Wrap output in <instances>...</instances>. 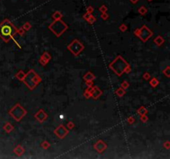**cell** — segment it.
<instances>
[{
  "label": "cell",
  "instance_id": "1",
  "mask_svg": "<svg viewBox=\"0 0 170 159\" xmlns=\"http://www.w3.org/2000/svg\"><path fill=\"white\" fill-rule=\"evenodd\" d=\"M15 33V27L9 21H5L0 25V37L5 41H9Z\"/></svg>",
  "mask_w": 170,
  "mask_h": 159
}]
</instances>
